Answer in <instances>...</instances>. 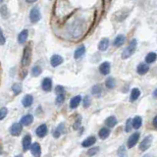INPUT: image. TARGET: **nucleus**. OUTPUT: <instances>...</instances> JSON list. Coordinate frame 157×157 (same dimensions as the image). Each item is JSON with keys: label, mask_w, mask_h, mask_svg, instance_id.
<instances>
[{"label": "nucleus", "mask_w": 157, "mask_h": 157, "mask_svg": "<svg viewBox=\"0 0 157 157\" xmlns=\"http://www.w3.org/2000/svg\"><path fill=\"white\" fill-rule=\"evenodd\" d=\"M29 148H31L33 155H34V156H39L41 154V147H40V145H39V144H36H36H31Z\"/></svg>", "instance_id": "13"}, {"label": "nucleus", "mask_w": 157, "mask_h": 157, "mask_svg": "<svg viewBox=\"0 0 157 157\" xmlns=\"http://www.w3.org/2000/svg\"><path fill=\"white\" fill-rule=\"evenodd\" d=\"M155 60H156V53L155 52H150L147 54L145 57V62L147 64L153 63V62H155Z\"/></svg>", "instance_id": "28"}, {"label": "nucleus", "mask_w": 157, "mask_h": 157, "mask_svg": "<svg viewBox=\"0 0 157 157\" xmlns=\"http://www.w3.org/2000/svg\"><path fill=\"white\" fill-rule=\"evenodd\" d=\"M47 132H48L47 126L45 124H42L36 130V134L39 137H43V136H45L47 135Z\"/></svg>", "instance_id": "8"}, {"label": "nucleus", "mask_w": 157, "mask_h": 157, "mask_svg": "<svg viewBox=\"0 0 157 157\" xmlns=\"http://www.w3.org/2000/svg\"><path fill=\"white\" fill-rule=\"evenodd\" d=\"M82 101V96L81 95H77V96H74L71 101H70V108L71 109H75L78 106V104L81 103Z\"/></svg>", "instance_id": "15"}, {"label": "nucleus", "mask_w": 157, "mask_h": 157, "mask_svg": "<svg viewBox=\"0 0 157 157\" xmlns=\"http://www.w3.org/2000/svg\"><path fill=\"white\" fill-rule=\"evenodd\" d=\"M140 91L139 88H132V91H131L130 100H131L132 102H134V101H136V100L137 99V98L140 97Z\"/></svg>", "instance_id": "23"}, {"label": "nucleus", "mask_w": 157, "mask_h": 157, "mask_svg": "<svg viewBox=\"0 0 157 157\" xmlns=\"http://www.w3.org/2000/svg\"><path fill=\"white\" fill-rule=\"evenodd\" d=\"M40 11L37 7H34L29 12V20H31L32 23H37L39 20H40Z\"/></svg>", "instance_id": "4"}, {"label": "nucleus", "mask_w": 157, "mask_h": 157, "mask_svg": "<svg viewBox=\"0 0 157 157\" xmlns=\"http://www.w3.org/2000/svg\"><path fill=\"white\" fill-rule=\"evenodd\" d=\"M26 1H27L28 3H33V2L37 1V0H26Z\"/></svg>", "instance_id": "42"}, {"label": "nucleus", "mask_w": 157, "mask_h": 157, "mask_svg": "<svg viewBox=\"0 0 157 157\" xmlns=\"http://www.w3.org/2000/svg\"><path fill=\"white\" fill-rule=\"evenodd\" d=\"M65 127H64V124H60L59 125V127L56 129V131L53 132V136L56 137V139H58L59 136H60L64 132H65Z\"/></svg>", "instance_id": "27"}, {"label": "nucleus", "mask_w": 157, "mask_h": 157, "mask_svg": "<svg viewBox=\"0 0 157 157\" xmlns=\"http://www.w3.org/2000/svg\"><path fill=\"white\" fill-rule=\"evenodd\" d=\"M32 47H31V43L27 44V46L24 48L23 51V57H22V65L23 67H27L31 63V59H32Z\"/></svg>", "instance_id": "2"}, {"label": "nucleus", "mask_w": 157, "mask_h": 157, "mask_svg": "<svg viewBox=\"0 0 157 157\" xmlns=\"http://www.w3.org/2000/svg\"><path fill=\"white\" fill-rule=\"evenodd\" d=\"M33 122V116L31 114H28V115H25L24 117H22L21 122L20 123L22 124V126H29V125H31Z\"/></svg>", "instance_id": "14"}, {"label": "nucleus", "mask_w": 157, "mask_h": 157, "mask_svg": "<svg viewBox=\"0 0 157 157\" xmlns=\"http://www.w3.org/2000/svg\"><path fill=\"white\" fill-rule=\"evenodd\" d=\"M5 41H6V39H5V36H3L2 31L0 29V45H3V44L5 43Z\"/></svg>", "instance_id": "40"}, {"label": "nucleus", "mask_w": 157, "mask_h": 157, "mask_svg": "<svg viewBox=\"0 0 157 157\" xmlns=\"http://www.w3.org/2000/svg\"><path fill=\"white\" fill-rule=\"evenodd\" d=\"M41 74V68L39 66H34L32 69V75L33 77H37Z\"/></svg>", "instance_id": "31"}, {"label": "nucleus", "mask_w": 157, "mask_h": 157, "mask_svg": "<svg viewBox=\"0 0 157 157\" xmlns=\"http://www.w3.org/2000/svg\"></svg>", "instance_id": "46"}, {"label": "nucleus", "mask_w": 157, "mask_h": 157, "mask_svg": "<svg viewBox=\"0 0 157 157\" xmlns=\"http://www.w3.org/2000/svg\"><path fill=\"white\" fill-rule=\"evenodd\" d=\"M55 92H56V94H57V93L65 92V88H64L63 86H58L55 87Z\"/></svg>", "instance_id": "39"}, {"label": "nucleus", "mask_w": 157, "mask_h": 157, "mask_svg": "<svg viewBox=\"0 0 157 157\" xmlns=\"http://www.w3.org/2000/svg\"><path fill=\"white\" fill-rule=\"evenodd\" d=\"M141 125H142V119L140 116L135 117L134 120L132 121V128H135V129H140Z\"/></svg>", "instance_id": "25"}, {"label": "nucleus", "mask_w": 157, "mask_h": 157, "mask_svg": "<svg viewBox=\"0 0 157 157\" xmlns=\"http://www.w3.org/2000/svg\"><path fill=\"white\" fill-rule=\"evenodd\" d=\"M149 71V67L146 63H140L136 68V72L139 75H145Z\"/></svg>", "instance_id": "11"}, {"label": "nucleus", "mask_w": 157, "mask_h": 157, "mask_svg": "<svg viewBox=\"0 0 157 157\" xmlns=\"http://www.w3.org/2000/svg\"><path fill=\"white\" fill-rule=\"evenodd\" d=\"M23 126L21 123H15L12 125L11 129H10V134L12 136H19L22 132Z\"/></svg>", "instance_id": "6"}, {"label": "nucleus", "mask_w": 157, "mask_h": 157, "mask_svg": "<svg viewBox=\"0 0 157 157\" xmlns=\"http://www.w3.org/2000/svg\"><path fill=\"white\" fill-rule=\"evenodd\" d=\"M81 122H82V117L80 116V117H78V119L76 120V122L74 123V125H73V128L75 130H78V128L81 127Z\"/></svg>", "instance_id": "36"}, {"label": "nucleus", "mask_w": 157, "mask_h": 157, "mask_svg": "<svg viewBox=\"0 0 157 157\" xmlns=\"http://www.w3.org/2000/svg\"><path fill=\"white\" fill-rule=\"evenodd\" d=\"M28 36H29V32L28 29H24L21 33H19L18 36V41L20 44H23L24 42H26V40L28 39Z\"/></svg>", "instance_id": "18"}, {"label": "nucleus", "mask_w": 157, "mask_h": 157, "mask_svg": "<svg viewBox=\"0 0 157 157\" xmlns=\"http://www.w3.org/2000/svg\"><path fill=\"white\" fill-rule=\"evenodd\" d=\"M152 141H153V136H145L144 140H142V141L140 142V149L141 151H145L149 148V147L151 146L152 144Z\"/></svg>", "instance_id": "3"}, {"label": "nucleus", "mask_w": 157, "mask_h": 157, "mask_svg": "<svg viewBox=\"0 0 157 157\" xmlns=\"http://www.w3.org/2000/svg\"><path fill=\"white\" fill-rule=\"evenodd\" d=\"M98 149H99L98 147H93V148H90V150L87 151V154L90 155V156L91 155H94V154H96L97 152H98Z\"/></svg>", "instance_id": "38"}, {"label": "nucleus", "mask_w": 157, "mask_h": 157, "mask_svg": "<svg viewBox=\"0 0 157 157\" xmlns=\"http://www.w3.org/2000/svg\"><path fill=\"white\" fill-rule=\"evenodd\" d=\"M50 63L52 67H58L59 65H61L63 63V58L60 55H58V54H55V55H53L51 57Z\"/></svg>", "instance_id": "10"}, {"label": "nucleus", "mask_w": 157, "mask_h": 157, "mask_svg": "<svg viewBox=\"0 0 157 157\" xmlns=\"http://www.w3.org/2000/svg\"><path fill=\"white\" fill-rule=\"evenodd\" d=\"M109 135H110V131H109V129H107V128H102V129H100L99 132H98V136H99L101 140L107 139Z\"/></svg>", "instance_id": "26"}, {"label": "nucleus", "mask_w": 157, "mask_h": 157, "mask_svg": "<svg viewBox=\"0 0 157 157\" xmlns=\"http://www.w3.org/2000/svg\"><path fill=\"white\" fill-rule=\"evenodd\" d=\"M90 102H91V100H90V97L88 96V95H86L85 98H83V107H85V108L90 107Z\"/></svg>", "instance_id": "35"}, {"label": "nucleus", "mask_w": 157, "mask_h": 157, "mask_svg": "<svg viewBox=\"0 0 157 157\" xmlns=\"http://www.w3.org/2000/svg\"><path fill=\"white\" fill-rule=\"evenodd\" d=\"M139 140H140V132H135V134H132L129 137V140H128V147H129V148H132V147L137 144Z\"/></svg>", "instance_id": "5"}, {"label": "nucleus", "mask_w": 157, "mask_h": 157, "mask_svg": "<svg viewBox=\"0 0 157 157\" xmlns=\"http://www.w3.org/2000/svg\"><path fill=\"white\" fill-rule=\"evenodd\" d=\"M136 45H137V41L136 39H132V40L130 41L129 45H128L125 49L124 51L122 52V58L123 59H128L130 58L132 54L135 53L136 49Z\"/></svg>", "instance_id": "1"}, {"label": "nucleus", "mask_w": 157, "mask_h": 157, "mask_svg": "<svg viewBox=\"0 0 157 157\" xmlns=\"http://www.w3.org/2000/svg\"><path fill=\"white\" fill-rule=\"evenodd\" d=\"M117 124V119L114 117V116H110L108 117L107 119L105 120V125L108 127V128H113L115 127Z\"/></svg>", "instance_id": "24"}, {"label": "nucleus", "mask_w": 157, "mask_h": 157, "mask_svg": "<svg viewBox=\"0 0 157 157\" xmlns=\"http://www.w3.org/2000/svg\"><path fill=\"white\" fill-rule=\"evenodd\" d=\"M125 41H126V36H123V34H119V36H116L113 44H114V46H116V47H120L125 43Z\"/></svg>", "instance_id": "17"}, {"label": "nucleus", "mask_w": 157, "mask_h": 157, "mask_svg": "<svg viewBox=\"0 0 157 157\" xmlns=\"http://www.w3.org/2000/svg\"><path fill=\"white\" fill-rule=\"evenodd\" d=\"M22 144H23L24 151H27L28 149H29V146H31V144H32V136H29V135L25 136L24 139H23Z\"/></svg>", "instance_id": "12"}, {"label": "nucleus", "mask_w": 157, "mask_h": 157, "mask_svg": "<svg viewBox=\"0 0 157 157\" xmlns=\"http://www.w3.org/2000/svg\"><path fill=\"white\" fill-rule=\"evenodd\" d=\"M65 100V92H61V93H57V97H56V104H61V103Z\"/></svg>", "instance_id": "32"}, {"label": "nucleus", "mask_w": 157, "mask_h": 157, "mask_svg": "<svg viewBox=\"0 0 157 157\" xmlns=\"http://www.w3.org/2000/svg\"><path fill=\"white\" fill-rule=\"evenodd\" d=\"M96 142V139L95 136H88L87 139H86L82 142V147H88V146H91L93 145Z\"/></svg>", "instance_id": "16"}, {"label": "nucleus", "mask_w": 157, "mask_h": 157, "mask_svg": "<svg viewBox=\"0 0 157 157\" xmlns=\"http://www.w3.org/2000/svg\"><path fill=\"white\" fill-rule=\"evenodd\" d=\"M108 46H109V39L103 38L99 42V44H98V49H99L100 51H105V50H107Z\"/></svg>", "instance_id": "22"}, {"label": "nucleus", "mask_w": 157, "mask_h": 157, "mask_svg": "<svg viewBox=\"0 0 157 157\" xmlns=\"http://www.w3.org/2000/svg\"><path fill=\"white\" fill-rule=\"evenodd\" d=\"M3 2V0H0V3H2Z\"/></svg>", "instance_id": "45"}, {"label": "nucleus", "mask_w": 157, "mask_h": 157, "mask_svg": "<svg viewBox=\"0 0 157 157\" xmlns=\"http://www.w3.org/2000/svg\"><path fill=\"white\" fill-rule=\"evenodd\" d=\"M91 93L93 96L95 97H100L101 94H102V87L99 86V85H95L93 86L92 88H91Z\"/></svg>", "instance_id": "20"}, {"label": "nucleus", "mask_w": 157, "mask_h": 157, "mask_svg": "<svg viewBox=\"0 0 157 157\" xmlns=\"http://www.w3.org/2000/svg\"><path fill=\"white\" fill-rule=\"evenodd\" d=\"M85 52H86V47H85V45L78 46L76 49L75 53H74V57H75V59H80L83 55V54H85Z\"/></svg>", "instance_id": "19"}, {"label": "nucleus", "mask_w": 157, "mask_h": 157, "mask_svg": "<svg viewBox=\"0 0 157 157\" xmlns=\"http://www.w3.org/2000/svg\"><path fill=\"white\" fill-rule=\"evenodd\" d=\"M156 92H157V90H154V93H153V96L154 97H156Z\"/></svg>", "instance_id": "43"}, {"label": "nucleus", "mask_w": 157, "mask_h": 157, "mask_svg": "<svg viewBox=\"0 0 157 157\" xmlns=\"http://www.w3.org/2000/svg\"><path fill=\"white\" fill-rule=\"evenodd\" d=\"M153 127H154V128L157 127V117H156V116L154 117V119H153Z\"/></svg>", "instance_id": "41"}, {"label": "nucleus", "mask_w": 157, "mask_h": 157, "mask_svg": "<svg viewBox=\"0 0 157 157\" xmlns=\"http://www.w3.org/2000/svg\"><path fill=\"white\" fill-rule=\"evenodd\" d=\"M7 113H8V110H7V108H6V107L0 108V120H3L4 118L6 117Z\"/></svg>", "instance_id": "34"}, {"label": "nucleus", "mask_w": 157, "mask_h": 157, "mask_svg": "<svg viewBox=\"0 0 157 157\" xmlns=\"http://www.w3.org/2000/svg\"><path fill=\"white\" fill-rule=\"evenodd\" d=\"M0 14H1V16L4 19H6L8 17V8L6 5H3V6L0 8Z\"/></svg>", "instance_id": "33"}, {"label": "nucleus", "mask_w": 157, "mask_h": 157, "mask_svg": "<svg viewBox=\"0 0 157 157\" xmlns=\"http://www.w3.org/2000/svg\"><path fill=\"white\" fill-rule=\"evenodd\" d=\"M12 90L15 93V95L20 94L21 91H22V85H21V83H19V82L14 83V85L12 86Z\"/></svg>", "instance_id": "30"}, {"label": "nucleus", "mask_w": 157, "mask_h": 157, "mask_svg": "<svg viewBox=\"0 0 157 157\" xmlns=\"http://www.w3.org/2000/svg\"><path fill=\"white\" fill-rule=\"evenodd\" d=\"M110 70H111V64L107 61L103 62L99 66V71L102 75H108L110 73Z\"/></svg>", "instance_id": "7"}, {"label": "nucleus", "mask_w": 157, "mask_h": 157, "mask_svg": "<svg viewBox=\"0 0 157 157\" xmlns=\"http://www.w3.org/2000/svg\"><path fill=\"white\" fill-rule=\"evenodd\" d=\"M1 152H2V150H1V148H0V154H1Z\"/></svg>", "instance_id": "44"}, {"label": "nucleus", "mask_w": 157, "mask_h": 157, "mask_svg": "<svg viewBox=\"0 0 157 157\" xmlns=\"http://www.w3.org/2000/svg\"><path fill=\"white\" fill-rule=\"evenodd\" d=\"M41 86L44 91H50L52 90V80L50 78H45L42 81Z\"/></svg>", "instance_id": "9"}, {"label": "nucleus", "mask_w": 157, "mask_h": 157, "mask_svg": "<svg viewBox=\"0 0 157 157\" xmlns=\"http://www.w3.org/2000/svg\"><path fill=\"white\" fill-rule=\"evenodd\" d=\"M33 102V97L31 94H27L26 96L23 98V101H22L24 107H29V106H32Z\"/></svg>", "instance_id": "21"}, {"label": "nucleus", "mask_w": 157, "mask_h": 157, "mask_svg": "<svg viewBox=\"0 0 157 157\" xmlns=\"http://www.w3.org/2000/svg\"><path fill=\"white\" fill-rule=\"evenodd\" d=\"M132 128V120H131V119H129V120L127 121V123H126L125 131H126L127 132H131Z\"/></svg>", "instance_id": "37"}, {"label": "nucleus", "mask_w": 157, "mask_h": 157, "mask_svg": "<svg viewBox=\"0 0 157 157\" xmlns=\"http://www.w3.org/2000/svg\"><path fill=\"white\" fill-rule=\"evenodd\" d=\"M105 86L108 87V88H110V90H112V88H114L115 86H116V82L114 80V78H107V80L105 81Z\"/></svg>", "instance_id": "29"}]
</instances>
